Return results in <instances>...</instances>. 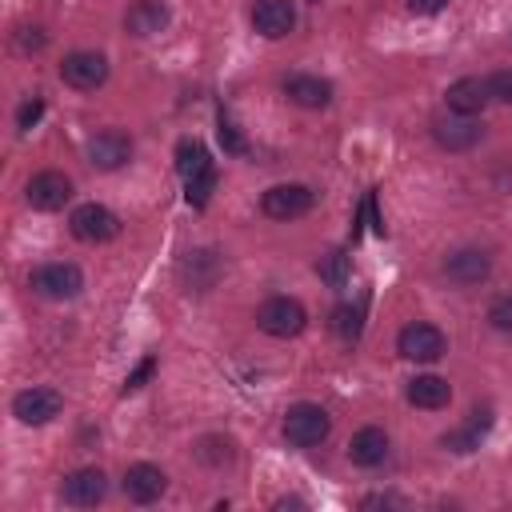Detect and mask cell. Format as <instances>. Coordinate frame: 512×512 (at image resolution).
Listing matches in <instances>:
<instances>
[{
	"instance_id": "cell-1",
	"label": "cell",
	"mask_w": 512,
	"mask_h": 512,
	"mask_svg": "<svg viewBox=\"0 0 512 512\" xmlns=\"http://www.w3.org/2000/svg\"><path fill=\"white\" fill-rule=\"evenodd\" d=\"M176 172L184 180V196L192 208H204L212 188H216V164L200 140H180L176 144Z\"/></svg>"
},
{
	"instance_id": "cell-2",
	"label": "cell",
	"mask_w": 512,
	"mask_h": 512,
	"mask_svg": "<svg viewBox=\"0 0 512 512\" xmlns=\"http://www.w3.org/2000/svg\"><path fill=\"white\" fill-rule=\"evenodd\" d=\"M328 432H332V420H328V412L320 404L300 400V404H292L284 412V440L296 444V448H316Z\"/></svg>"
},
{
	"instance_id": "cell-3",
	"label": "cell",
	"mask_w": 512,
	"mask_h": 512,
	"mask_svg": "<svg viewBox=\"0 0 512 512\" xmlns=\"http://www.w3.org/2000/svg\"><path fill=\"white\" fill-rule=\"evenodd\" d=\"M304 324H308V312H304V304L292 300V296H268V300L256 308V328L268 332V336L288 340V336L304 332Z\"/></svg>"
},
{
	"instance_id": "cell-4",
	"label": "cell",
	"mask_w": 512,
	"mask_h": 512,
	"mask_svg": "<svg viewBox=\"0 0 512 512\" xmlns=\"http://www.w3.org/2000/svg\"><path fill=\"white\" fill-rule=\"evenodd\" d=\"M396 352H400L404 360L432 364V360H440V356L448 352V340H444V332H440L436 324H428V320H412V324L400 328V336H396Z\"/></svg>"
},
{
	"instance_id": "cell-5",
	"label": "cell",
	"mask_w": 512,
	"mask_h": 512,
	"mask_svg": "<svg viewBox=\"0 0 512 512\" xmlns=\"http://www.w3.org/2000/svg\"><path fill=\"white\" fill-rule=\"evenodd\" d=\"M312 204H316V192L308 184H272L260 196V212L268 220H300L304 212H312Z\"/></svg>"
},
{
	"instance_id": "cell-6",
	"label": "cell",
	"mask_w": 512,
	"mask_h": 512,
	"mask_svg": "<svg viewBox=\"0 0 512 512\" xmlns=\"http://www.w3.org/2000/svg\"><path fill=\"white\" fill-rule=\"evenodd\" d=\"M68 228H72V236H76V240H84V244H104V240L120 236V220H116V212H112V208H104V204H96V200H92V204L72 208Z\"/></svg>"
},
{
	"instance_id": "cell-7",
	"label": "cell",
	"mask_w": 512,
	"mask_h": 512,
	"mask_svg": "<svg viewBox=\"0 0 512 512\" xmlns=\"http://www.w3.org/2000/svg\"><path fill=\"white\" fill-rule=\"evenodd\" d=\"M32 288L40 296H48V300H72L84 288V272L76 264H68V260H52V264H40L32 272Z\"/></svg>"
},
{
	"instance_id": "cell-8",
	"label": "cell",
	"mask_w": 512,
	"mask_h": 512,
	"mask_svg": "<svg viewBox=\"0 0 512 512\" xmlns=\"http://www.w3.org/2000/svg\"><path fill=\"white\" fill-rule=\"evenodd\" d=\"M60 80L68 88H80V92H92L108 80V60L100 52H68L64 64H60Z\"/></svg>"
},
{
	"instance_id": "cell-9",
	"label": "cell",
	"mask_w": 512,
	"mask_h": 512,
	"mask_svg": "<svg viewBox=\"0 0 512 512\" xmlns=\"http://www.w3.org/2000/svg\"><path fill=\"white\" fill-rule=\"evenodd\" d=\"M24 200L36 212H56V208H64L72 200V180L64 172H52V168L48 172H36L28 180V188H24Z\"/></svg>"
},
{
	"instance_id": "cell-10",
	"label": "cell",
	"mask_w": 512,
	"mask_h": 512,
	"mask_svg": "<svg viewBox=\"0 0 512 512\" xmlns=\"http://www.w3.org/2000/svg\"><path fill=\"white\" fill-rule=\"evenodd\" d=\"M60 408H64V396L56 388H24L12 400V416L20 424H48L60 416Z\"/></svg>"
},
{
	"instance_id": "cell-11",
	"label": "cell",
	"mask_w": 512,
	"mask_h": 512,
	"mask_svg": "<svg viewBox=\"0 0 512 512\" xmlns=\"http://www.w3.org/2000/svg\"><path fill=\"white\" fill-rule=\"evenodd\" d=\"M88 160H92V168H100V172L124 168V164L132 160V140H128V132H120V128L96 132V136L88 140Z\"/></svg>"
},
{
	"instance_id": "cell-12",
	"label": "cell",
	"mask_w": 512,
	"mask_h": 512,
	"mask_svg": "<svg viewBox=\"0 0 512 512\" xmlns=\"http://www.w3.org/2000/svg\"><path fill=\"white\" fill-rule=\"evenodd\" d=\"M60 496H64V504H72V508H92V504H100V500L108 496V476H104L100 468H76V472L64 476Z\"/></svg>"
},
{
	"instance_id": "cell-13",
	"label": "cell",
	"mask_w": 512,
	"mask_h": 512,
	"mask_svg": "<svg viewBox=\"0 0 512 512\" xmlns=\"http://www.w3.org/2000/svg\"><path fill=\"white\" fill-rule=\"evenodd\" d=\"M480 132H484V128H480L472 116H460V112L432 120V136H436V144L448 148V152H468V148H476V144H480Z\"/></svg>"
},
{
	"instance_id": "cell-14",
	"label": "cell",
	"mask_w": 512,
	"mask_h": 512,
	"mask_svg": "<svg viewBox=\"0 0 512 512\" xmlns=\"http://www.w3.org/2000/svg\"><path fill=\"white\" fill-rule=\"evenodd\" d=\"M252 28L268 40H280L296 28V8L292 0H256L252 4Z\"/></svg>"
},
{
	"instance_id": "cell-15",
	"label": "cell",
	"mask_w": 512,
	"mask_h": 512,
	"mask_svg": "<svg viewBox=\"0 0 512 512\" xmlns=\"http://www.w3.org/2000/svg\"><path fill=\"white\" fill-rule=\"evenodd\" d=\"M488 272H492V256L484 252V248H456L448 260H444V276L452 280V284H480V280H488Z\"/></svg>"
},
{
	"instance_id": "cell-16",
	"label": "cell",
	"mask_w": 512,
	"mask_h": 512,
	"mask_svg": "<svg viewBox=\"0 0 512 512\" xmlns=\"http://www.w3.org/2000/svg\"><path fill=\"white\" fill-rule=\"evenodd\" d=\"M164 488H168V476L156 464H132L124 472V496L132 504H152V500L164 496Z\"/></svg>"
},
{
	"instance_id": "cell-17",
	"label": "cell",
	"mask_w": 512,
	"mask_h": 512,
	"mask_svg": "<svg viewBox=\"0 0 512 512\" xmlns=\"http://www.w3.org/2000/svg\"><path fill=\"white\" fill-rule=\"evenodd\" d=\"M444 100H448V112L476 116V112H484V104L492 100V92H488V80H480V76H460L456 84H448Z\"/></svg>"
},
{
	"instance_id": "cell-18",
	"label": "cell",
	"mask_w": 512,
	"mask_h": 512,
	"mask_svg": "<svg viewBox=\"0 0 512 512\" xmlns=\"http://www.w3.org/2000/svg\"><path fill=\"white\" fill-rule=\"evenodd\" d=\"M384 456H388V432L384 428H360L352 440H348V460L356 464V468H376V464H384Z\"/></svg>"
},
{
	"instance_id": "cell-19",
	"label": "cell",
	"mask_w": 512,
	"mask_h": 512,
	"mask_svg": "<svg viewBox=\"0 0 512 512\" xmlns=\"http://www.w3.org/2000/svg\"><path fill=\"white\" fill-rule=\"evenodd\" d=\"M284 96L292 104H300V108H324L332 100V84L312 76V72H296V76L284 80Z\"/></svg>"
},
{
	"instance_id": "cell-20",
	"label": "cell",
	"mask_w": 512,
	"mask_h": 512,
	"mask_svg": "<svg viewBox=\"0 0 512 512\" xmlns=\"http://www.w3.org/2000/svg\"><path fill=\"white\" fill-rule=\"evenodd\" d=\"M488 428H492V408H472L460 428H452V432L440 436V444H444L448 452H472Z\"/></svg>"
},
{
	"instance_id": "cell-21",
	"label": "cell",
	"mask_w": 512,
	"mask_h": 512,
	"mask_svg": "<svg viewBox=\"0 0 512 512\" xmlns=\"http://www.w3.org/2000/svg\"><path fill=\"white\" fill-rule=\"evenodd\" d=\"M164 24H168L164 0H136V4L124 12V28H128L132 36H152V32H160Z\"/></svg>"
},
{
	"instance_id": "cell-22",
	"label": "cell",
	"mask_w": 512,
	"mask_h": 512,
	"mask_svg": "<svg viewBox=\"0 0 512 512\" xmlns=\"http://www.w3.org/2000/svg\"><path fill=\"white\" fill-rule=\"evenodd\" d=\"M452 400V388H448V380L444 376H412L408 380V404H416V408H444Z\"/></svg>"
},
{
	"instance_id": "cell-23",
	"label": "cell",
	"mask_w": 512,
	"mask_h": 512,
	"mask_svg": "<svg viewBox=\"0 0 512 512\" xmlns=\"http://www.w3.org/2000/svg\"><path fill=\"white\" fill-rule=\"evenodd\" d=\"M316 272H320V280H324V284L344 288V284H348V276H352V256H348L344 248H328V252L316 260Z\"/></svg>"
},
{
	"instance_id": "cell-24",
	"label": "cell",
	"mask_w": 512,
	"mask_h": 512,
	"mask_svg": "<svg viewBox=\"0 0 512 512\" xmlns=\"http://www.w3.org/2000/svg\"><path fill=\"white\" fill-rule=\"evenodd\" d=\"M328 324H332V332L340 340H356L360 328H364V304H336L332 316H328Z\"/></svg>"
},
{
	"instance_id": "cell-25",
	"label": "cell",
	"mask_w": 512,
	"mask_h": 512,
	"mask_svg": "<svg viewBox=\"0 0 512 512\" xmlns=\"http://www.w3.org/2000/svg\"><path fill=\"white\" fill-rule=\"evenodd\" d=\"M216 136H220L224 152H232V156H244V152H248V140H244V136H240V128L228 120V112H220V116H216Z\"/></svg>"
},
{
	"instance_id": "cell-26",
	"label": "cell",
	"mask_w": 512,
	"mask_h": 512,
	"mask_svg": "<svg viewBox=\"0 0 512 512\" xmlns=\"http://www.w3.org/2000/svg\"><path fill=\"white\" fill-rule=\"evenodd\" d=\"M488 324L496 332H512V296H500L488 304Z\"/></svg>"
},
{
	"instance_id": "cell-27",
	"label": "cell",
	"mask_w": 512,
	"mask_h": 512,
	"mask_svg": "<svg viewBox=\"0 0 512 512\" xmlns=\"http://www.w3.org/2000/svg\"><path fill=\"white\" fill-rule=\"evenodd\" d=\"M44 116V100L40 96H32V100H24L20 108H16V128L20 132H28V128H36V120Z\"/></svg>"
},
{
	"instance_id": "cell-28",
	"label": "cell",
	"mask_w": 512,
	"mask_h": 512,
	"mask_svg": "<svg viewBox=\"0 0 512 512\" xmlns=\"http://www.w3.org/2000/svg\"><path fill=\"white\" fill-rule=\"evenodd\" d=\"M152 372H156V356H144V360L124 376V396H128V392H136V388H144V380H148Z\"/></svg>"
},
{
	"instance_id": "cell-29",
	"label": "cell",
	"mask_w": 512,
	"mask_h": 512,
	"mask_svg": "<svg viewBox=\"0 0 512 512\" xmlns=\"http://www.w3.org/2000/svg\"><path fill=\"white\" fill-rule=\"evenodd\" d=\"M488 92H492V100H500V104H512V68H504V72H492V76H488Z\"/></svg>"
},
{
	"instance_id": "cell-30",
	"label": "cell",
	"mask_w": 512,
	"mask_h": 512,
	"mask_svg": "<svg viewBox=\"0 0 512 512\" xmlns=\"http://www.w3.org/2000/svg\"><path fill=\"white\" fill-rule=\"evenodd\" d=\"M448 0H408V8L412 12H420V16H432V12H440Z\"/></svg>"
}]
</instances>
